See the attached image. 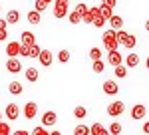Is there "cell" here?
Wrapping results in <instances>:
<instances>
[{
	"label": "cell",
	"mask_w": 149,
	"mask_h": 135,
	"mask_svg": "<svg viewBox=\"0 0 149 135\" xmlns=\"http://www.w3.org/2000/svg\"><path fill=\"white\" fill-rule=\"evenodd\" d=\"M143 133L149 135V121H147V123H143Z\"/></svg>",
	"instance_id": "44"
},
{
	"label": "cell",
	"mask_w": 149,
	"mask_h": 135,
	"mask_svg": "<svg viewBox=\"0 0 149 135\" xmlns=\"http://www.w3.org/2000/svg\"><path fill=\"white\" fill-rule=\"evenodd\" d=\"M6 70H8L10 74H20V72H22V64H20V60H18V58H8V62H6Z\"/></svg>",
	"instance_id": "7"
},
{
	"label": "cell",
	"mask_w": 149,
	"mask_h": 135,
	"mask_svg": "<svg viewBox=\"0 0 149 135\" xmlns=\"http://www.w3.org/2000/svg\"><path fill=\"white\" fill-rule=\"evenodd\" d=\"M145 66H147V70H149V56H147V62H145Z\"/></svg>",
	"instance_id": "48"
},
{
	"label": "cell",
	"mask_w": 149,
	"mask_h": 135,
	"mask_svg": "<svg viewBox=\"0 0 149 135\" xmlns=\"http://www.w3.org/2000/svg\"><path fill=\"white\" fill-rule=\"evenodd\" d=\"M12 135H28V131L26 129H18V131H14Z\"/></svg>",
	"instance_id": "43"
},
{
	"label": "cell",
	"mask_w": 149,
	"mask_h": 135,
	"mask_svg": "<svg viewBox=\"0 0 149 135\" xmlns=\"http://www.w3.org/2000/svg\"><path fill=\"white\" fill-rule=\"evenodd\" d=\"M109 133H111V135H119V133H121V125L117 123V121H113V123L109 125Z\"/></svg>",
	"instance_id": "35"
},
{
	"label": "cell",
	"mask_w": 149,
	"mask_h": 135,
	"mask_svg": "<svg viewBox=\"0 0 149 135\" xmlns=\"http://www.w3.org/2000/svg\"><path fill=\"white\" fill-rule=\"evenodd\" d=\"M56 58L62 62V64H66V62H70V52H68V50H60Z\"/></svg>",
	"instance_id": "29"
},
{
	"label": "cell",
	"mask_w": 149,
	"mask_h": 135,
	"mask_svg": "<svg viewBox=\"0 0 149 135\" xmlns=\"http://www.w3.org/2000/svg\"><path fill=\"white\" fill-rule=\"evenodd\" d=\"M8 28V22H6V18H0V30H6Z\"/></svg>",
	"instance_id": "42"
},
{
	"label": "cell",
	"mask_w": 149,
	"mask_h": 135,
	"mask_svg": "<svg viewBox=\"0 0 149 135\" xmlns=\"http://www.w3.org/2000/svg\"><path fill=\"white\" fill-rule=\"evenodd\" d=\"M115 38H117V44L123 46V44H125V40L129 38V34H127L125 30H117V32H115Z\"/></svg>",
	"instance_id": "24"
},
{
	"label": "cell",
	"mask_w": 149,
	"mask_h": 135,
	"mask_svg": "<svg viewBox=\"0 0 149 135\" xmlns=\"http://www.w3.org/2000/svg\"><path fill=\"white\" fill-rule=\"evenodd\" d=\"M90 58H92V62L102 60V50H100V48H92V50H90Z\"/></svg>",
	"instance_id": "30"
},
{
	"label": "cell",
	"mask_w": 149,
	"mask_h": 135,
	"mask_svg": "<svg viewBox=\"0 0 149 135\" xmlns=\"http://www.w3.org/2000/svg\"><path fill=\"white\" fill-rule=\"evenodd\" d=\"M0 121H2V111H0Z\"/></svg>",
	"instance_id": "49"
},
{
	"label": "cell",
	"mask_w": 149,
	"mask_h": 135,
	"mask_svg": "<svg viewBox=\"0 0 149 135\" xmlns=\"http://www.w3.org/2000/svg\"><path fill=\"white\" fill-rule=\"evenodd\" d=\"M102 4H105V6H109V8H115L117 0H102Z\"/></svg>",
	"instance_id": "40"
},
{
	"label": "cell",
	"mask_w": 149,
	"mask_h": 135,
	"mask_svg": "<svg viewBox=\"0 0 149 135\" xmlns=\"http://www.w3.org/2000/svg\"><path fill=\"white\" fill-rule=\"evenodd\" d=\"M90 131H92V135H111L109 129H105L102 123H93L92 127H90Z\"/></svg>",
	"instance_id": "16"
},
{
	"label": "cell",
	"mask_w": 149,
	"mask_h": 135,
	"mask_svg": "<svg viewBox=\"0 0 149 135\" xmlns=\"http://www.w3.org/2000/svg\"><path fill=\"white\" fill-rule=\"evenodd\" d=\"M32 135H50V133H48V129L44 127V125H38V127H34Z\"/></svg>",
	"instance_id": "36"
},
{
	"label": "cell",
	"mask_w": 149,
	"mask_h": 135,
	"mask_svg": "<svg viewBox=\"0 0 149 135\" xmlns=\"http://www.w3.org/2000/svg\"><path fill=\"white\" fill-rule=\"evenodd\" d=\"M20 42H22L24 46H32V44H36V36L32 32H22V36H20Z\"/></svg>",
	"instance_id": "14"
},
{
	"label": "cell",
	"mask_w": 149,
	"mask_h": 135,
	"mask_svg": "<svg viewBox=\"0 0 149 135\" xmlns=\"http://www.w3.org/2000/svg\"><path fill=\"white\" fill-rule=\"evenodd\" d=\"M0 10H2V6H0Z\"/></svg>",
	"instance_id": "50"
},
{
	"label": "cell",
	"mask_w": 149,
	"mask_h": 135,
	"mask_svg": "<svg viewBox=\"0 0 149 135\" xmlns=\"http://www.w3.org/2000/svg\"><path fill=\"white\" fill-rule=\"evenodd\" d=\"M68 0H54V18H68Z\"/></svg>",
	"instance_id": "2"
},
{
	"label": "cell",
	"mask_w": 149,
	"mask_h": 135,
	"mask_svg": "<svg viewBox=\"0 0 149 135\" xmlns=\"http://www.w3.org/2000/svg\"><path fill=\"white\" fill-rule=\"evenodd\" d=\"M40 52H42V48H40L38 44H32V46H30V56H28V58H38V56H40Z\"/></svg>",
	"instance_id": "33"
},
{
	"label": "cell",
	"mask_w": 149,
	"mask_h": 135,
	"mask_svg": "<svg viewBox=\"0 0 149 135\" xmlns=\"http://www.w3.org/2000/svg\"><path fill=\"white\" fill-rule=\"evenodd\" d=\"M74 135H92V131H90V127H88V125L80 123V125H76V127H74Z\"/></svg>",
	"instance_id": "20"
},
{
	"label": "cell",
	"mask_w": 149,
	"mask_h": 135,
	"mask_svg": "<svg viewBox=\"0 0 149 135\" xmlns=\"http://www.w3.org/2000/svg\"><path fill=\"white\" fill-rule=\"evenodd\" d=\"M105 22H107V20H105L103 16H100V18H97V20L93 22V26H95V28H103V24H105Z\"/></svg>",
	"instance_id": "39"
},
{
	"label": "cell",
	"mask_w": 149,
	"mask_h": 135,
	"mask_svg": "<svg viewBox=\"0 0 149 135\" xmlns=\"http://www.w3.org/2000/svg\"><path fill=\"white\" fill-rule=\"evenodd\" d=\"M145 113H147L145 105H143V103H135V105L131 107V119H143Z\"/></svg>",
	"instance_id": "9"
},
{
	"label": "cell",
	"mask_w": 149,
	"mask_h": 135,
	"mask_svg": "<svg viewBox=\"0 0 149 135\" xmlns=\"http://www.w3.org/2000/svg\"><path fill=\"white\" fill-rule=\"evenodd\" d=\"M44 2H46V4H54V0H44Z\"/></svg>",
	"instance_id": "47"
},
{
	"label": "cell",
	"mask_w": 149,
	"mask_h": 135,
	"mask_svg": "<svg viewBox=\"0 0 149 135\" xmlns=\"http://www.w3.org/2000/svg\"><path fill=\"white\" fill-rule=\"evenodd\" d=\"M24 76L28 81H38V70L36 68H28L26 72H24Z\"/></svg>",
	"instance_id": "21"
},
{
	"label": "cell",
	"mask_w": 149,
	"mask_h": 135,
	"mask_svg": "<svg viewBox=\"0 0 149 135\" xmlns=\"http://www.w3.org/2000/svg\"><path fill=\"white\" fill-rule=\"evenodd\" d=\"M28 22L30 24H40L42 22V14L38 10H30L28 12Z\"/></svg>",
	"instance_id": "19"
},
{
	"label": "cell",
	"mask_w": 149,
	"mask_h": 135,
	"mask_svg": "<svg viewBox=\"0 0 149 135\" xmlns=\"http://www.w3.org/2000/svg\"><path fill=\"white\" fill-rule=\"evenodd\" d=\"M109 26H111V30H121V28H123V18L113 14L111 20H109Z\"/></svg>",
	"instance_id": "17"
},
{
	"label": "cell",
	"mask_w": 149,
	"mask_h": 135,
	"mask_svg": "<svg viewBox=\"0 0 149 135\" xmlns=\"http://www.w3.org/2000/svg\"><path fill=\"white\" fill-rule=\"evenodd\" d=\"M0 135H10V125L6 121H0Z\"/></svg>",
	"instance_id": "37"
},
{
	"label": "cell",
	"mask_w": 149,
	"mask_h": 135,
	"mask_svg": "<svg viewBox=\"0 0 149 135\" xmlns=\"http://www.w3.org/2000/svg\"><path fill=\"white\" fill-rule=\"evenodd\" d=\"M20 48H22V42H18V40H12V42H8V44H6V54H8L10 58L20 56Z\"/></svg>",
	"instance_id": "5"
},
{
	"label": "cell",
	"mask_w": 149,
	"mask_h": 135,
	"mask_svg": "<svg viewBox=\"0 0 149 135\" xmlns=\"http://www.w3.org/2000/svg\"><path fill=\"white\" fill-rule=\"evenodd\" d=\"M123 111H125V103H123V101H113V103H109V107H107V113H109L111 117H117V115H121Z\"/></svg>",
	"instance_id": "4"
},
{
	"label": "cell",
	"mask_w": 149,
	"mask_h": 135,
	"mask_svg": "<svg viewBox=\"0 0 149 135\" xmlns=\"http://www.w3.org/2000/svg\"><path fill=\"white\" fill-rule=\"evenodd\" d=\"M56 121H58L56 111H46L42 115V125L44 127H52V125H56Z\"/></svg>",
	"instance_id": "11"
},
{
	"label": "cell",
	"mask_w": 149,
	"mask_h": 135,
	"mask_svg": "<svg viewBox=\"0 0 149 135\" xmlns=\"http://www.w3.org/2000/svg\"><path fill=\"white\" fill-rule=\"evenodd\" d=\"M102 16V10H100V6H92L90 10H88V14L84 16V20L81 22H86V24H93L97 18Z\"/></svg>",
	"instance_id": "3"
},
{
	"label": "cell",
	"mask_w": 149,
	"mask_h": 135,
	"mask_svg": "<svg viewBox=\"0 0 149 135\" xmlns=\"http://www.w3.org/2000/svg\"><path fill=\"white\" fill-rule=\"evenodd\" d=\"M125 66L127 68H137L139 66V56L135 54V52H131V54L125 56Z\"/></svg>",
	"instance_id": "15"
},
{
	"label": "cell",
	"mask_w": 149,
	"mask_h": 135,
	"mask_svg": "<svg viewBox=\"0 0 149 135\" xmlns=\"http://www.w3.org/2000/svg\"><path fill=\"white\" fill-rule=\"evenodd\" d=\"M36 113H38V105H36L34 101H28V103L24 105V117H26V119H34Z\"/></svg>",
	"instance_id": "10"
},
{
	"label": "cell",
	"mask_w": 149,
	"mask_h": 135,
	"mask_svg": "<svg viewBox=\"0 0 149 135\" xmlns=\"http://www.w3.org/2000/svg\"><path fill=\"white\" fill-rule=\"evenodd\" d=\"M20 56H24V58L30 56V46H24L22 44V48H20Z\"/></svg>",
	"instance_id": "38"
},
{
	"label": "cell",
	"mask_w": 149,
	"mask_h": 135,
	"mask_svg": "<svg viewBox=\"0 0 149 135\" xmlns=\"http://www.w3.org/2000/svg\"><path fill=\"white\" fill-rule=\"evenodd\" d=\"M107 64H109V66H113V68H117V66H121V64H123V56L119 54V50H113V52H109V54H107Z\"/></svg>",
	"instance_id": "6"
},
{
	"label": "cell",
	"mask_w": 149,
	"mask_h": 135,
	"mask_svg": "<svg viewBox=\"0 0 149 135\" xmlns=\"http://www.w3.org/2000/svg\"><path fill=\"white\" fill-rule=\"evenodd\" d=\"M18 20H20V12L18 10H10L8 14H6V22L8 24H16Z\"/></svg>",
	"instance_id": "22"
},
{
	"label": "cell",
	"mask_w": 149,
	"mask_h": 135,
	"mask_svg": "<svg viewBox=\"0 0 149 135\" xmlns=\"http://www.w3.org/2000/svg\"><path fill=\"white\" fill-rule=\"evenodd\" d=\"M46 8H48V4L44 2V0H36V2H34V10H38L40 14L46 10Z\"/></svg>",
	"instance_id": "34"
},
{
	"label": "cell",
	"mask_w": 149,
	"mask_h": 135,
	"mask_svg": "<svg viewBox=\"0 0 149 135\" xmlns=\"http://www.w3.org/2000/svg\"><path fill=\"white\" fill-rule=\"evenodd\" d=\"M38 60H40V64H42L44 68H50L52 62H54V54H52L50 50H42L40 56H38Z\"/></svg>",
	"instance_id": "8"
},
{
	"label": "cell",
	"mask_w": 149,
	"mask_h": 135,
	"mask_svg": "<svg viewBox=\"0 0 149 135\" xmlns=\"http://www.w3.org/2000/svg\"><path fill=\"white\" fill-rule=\"evenodd\" d=\"M100 10H102V16L105 18V20H111V16H113V8H109V6L102 4V6H100Z\"/></svg>",
	"instance_id": "23"
},
{
	"label": "cell",
	"mask_w": 149,
	"mask_h": 135,
	"mask_svg": "<svg viewBox=\"0 0 149 135\" xmlns=\"http://www.w3.org/2000/svg\"><path fill=\"white\" fill-rule=\"evenodd\" d=\"M115 32H117V30H105V32L102 34V42H103V46L107 48V52H113V50L119 48L117 38H115Z\"/></svg>",
	"instance_id": "1"
},
{
	"label": "cell",
	"mask_w": 149,
	"mask_h": 135,
	"mask_svg": "<svg viewBox=\"0 0 149 135\" xmlns=\"http://www.w3.org/2000/svg\"><path fill=\"white\" fill-rule=\"evenodd\" d=\"M50 135H62V133H60V131H58V129H56V131H52V133H50Z\"/></svg>",
	"instance_id": "45"
},
{
	"label": "cell",
	"mask_w": 149,
	"mask_h": 135,
	"mask_svg": "<svg viewBox=\"0 0 149 135\" xmlns=\"http://www.w3.org/2000/svg\"><path fill=\"white\" fill-rule=\"evenodd\" d=\"M103 91L107 93V95H115L117 91H119V88H117V84H115L113 79H107V81H103Z\"/></svg>",
	"instance_id": "13"
},
{
	"label": "cell",
	"mask_w": 149,
	"mask_h": 135,
	"mask_svg": "<svg viewBox=\"0 0 149 135\" xmlns=\"http://www.w3.org/2000/svg\"><path fill=\"white\" fill-rule=\"evenodd\" d=\"M145 30H147V32H149V20H147V22H145Z\"/></svg>",
	"instance_id": "46"
},
{
	"label": "cell",
	"mask_w": 149,
	"mask_h": 135,
	"mask_svg": "<svg viewBox=\"0 0 149 135\" xmlns=\"http://www.w3.org/2000/svg\"><path fill=\"white\" fill-rule=\"evenodd\" d=\"M4 113H6V117H8V119L14 121V119H18V115H20V107H18L16 103H8V105H6V109H4Z\"/></svg>",
	"instance_id": "12"
},
{
	"label": "cell",
	"mask_w": 149,
	"mask_h": 135,
	"mask_svg": "<svg viewBox=\"0 0 149 135\" xmlns=\"http://www.w3.org/2000/svg\"><path fill=\"white\" fill-rule=\"evenodd\" d=\"M68 20H70V24H80L81 22V14H78L76 10L70 12V14H68Z\"/></svg>",
	"instance_id": "27"
},
{
	"label": "cell",
	"mask_w": 149,
	"mask_h": 135,
	"mask_svg": "<svg viewBox=\"0 0 149 135\" xmlns=\"http://www.w3.org/2000/svg\"><path fill=\"white\" fill-rule=\"evenodd\" d=\"M8 91H10L12 95H20V93L24 91V88H22V84H20V81H12L10 86H8Z\"/></svg>",
	"instance_id": "18"
},
{
	"label": "cell",
	"mask_w": 149,
	"mask_h": 135,
	"mask_svg": "<svg viewBox=\"0 0 149 135\" xmlns=\"http://www.w3.org/2000/svg\"><path fill=\"white\" fill-rule=\"evenodd\" d=\"M4 40H8V32L6 30H0V42H4Z\"/></svg>",
	"instance_id": "41"
},
{
	"label": "cell",
	"mask_w": 149,
	"mask_h": 135,
	"mask_svg": "<svg viewBox=\"0 0 149 135\" xmlns=\"http://www.w3.org/2000/svg\"><path fill=\"white\" fill-rule=\"evenodd\" d=\"M74 115H76V117H78V119H84V117H86V115H88V109H86V107H84V105H78V107H76V109H74Z\"/></svg>",
	"instance_id": "28"
},
{
	"label": "cell",
	"mask_w": 149,
	"mask_h": 135,
	"mask_svg": "<svg viewBox=\"0 0 149 135\" xmlns=\"http://www.w3.org/2000/svg\"><path fill=\"white\" fill-rule=\"evenodd\" d=\"M92 70H93V72H95V74H102L103 70H105V64H103L102 60H97V62H93Z\"/></svg>",
	"instance_id": "32"
},
{
	"label": "cell",
	"mask_w": 149,
	"mask_h": 135,
	"mask_svg": "<svg viewBox=\"0 0 149 135\" xmlns=\"http://www.w3.org/2000/svg\"><path fill=\"white\" fill-rule=\"evenodd\" d=\"M113 74H115V78H119V79L125 78V76H127V66H123V64H121V66H117L113 70Z\"/></svg>",
	"instance_id": "25"
},
{
	"label": "cell",
	"mask_w": 149,
	"mask_h": 135,
	"mask_svg": "<svg viewBox=\"0 0 149 135\" xmlns=\"http://www.w3.org/2000/svg\"><path fill=\"white\" fill-rule=\"evenodd\" d=\"M123 46H125L127 50H133V48L137 46V38H135L133 34H129V38H127V40H125V44H123Z\"/></svg>",
	"instance_id": "26"
},
{
	"label": "cell",
	"mask_w": 149,
	"mask_h": 135,
	"mask_svg": "<svg viewBox=\"0 0 149 135\" xmlns=\"http://www.w3.org/2000/svg\"><path fill=\"white\" fill-rule=\"evenodd\" d=\"M88 10H90V6H86L84 2H80V4L76 6V12H78V14H81V20H84V16L88 14Z\"/></svg>",
	"instance_id": "31"
}]
</instances>
